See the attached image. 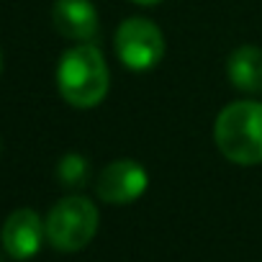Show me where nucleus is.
<instances>
[{"label": "nucleus", "instance_id": "nucleus-1", "mask_svg": "<svg viewBox=\"0 0 262 262\" xmlns=\"http://www.w3.org/2000/svg\"><path fill=\"white\" fill-rule=\"evenodd\" d=\"M108 85L111 72L95 44H77L62 54L57 67V88L72 108H95L108 95Z\"/></svg>", "mask_w": 262, "mask_h": 262}, {"label": "nucleus", "instance_id": "nucleus-2", "mask_svg": "<svg viewBox=\"0 0 262 262\" xmlns=\"http://www.w3.org/2000/svg\"><path fill=\"white\" fill-rule=\"evenodd\" d=\"M213 139L219 152L242 167L262 162V103L259 100H234L229 103L213 123Z\"/></svg>", "mask_w": 262, "mask_h": 262}, {"label": "nucleus", "instance_id": "nucleus-3", "mask_svg": "<svg viewBox=\"0 0 262 262\" xmlns=\"http://www.w3.org/2000/svg\"><path fill=\"white\" fill-rule=\"evenodd\" d=\"M98 208L85 195H67L57 201L44 221L47 239L59 252H80L98 231Z\"/></svg>", "mask_w": 262, "mask_h": 262}, {"label": "nucleus", "instance_id": "nucleus-4", "mask_svg": "<svg viewBox=\"0 0 262 262\" xmlns=\"http://www.w3.org/2000/svg\"><path fill=\"white\" fill-rule=\"evenodd\" d=\"M116 54L123 67L147 72L165 57V36L149 18H126L116 31Z\"/></svg>", "mask_w": 262, "mask_h": 262}, {"label": "nucleus", "instance_id": "nucleus-5", "mask_svg": "<svg viewBox=\"0 0 262 262\" xmlns=\"http://www.w3.org/2000/svg\"><path fill=\"white\" fill-rule=\"evenodd\" d=\"M147 185H149V175L142 162L113 160L100 170L95 180V193L103 203L126 206V203H134L137 198H142Z\"/></svg>", "mask_w": 262, "mask_h": 262}, {"label": "nucleus", "instance_id": "nucleus-6", "mask_svg": "<svg viewBox=\"0 0 262 262\" xmlns=\"http://www.w3.org/2000/svg\"><path fill=\"white\" fill-rule=\"evenodd\" d=\"M47 236V226L31 208H16L0 231V242L8 257L13 259H29L41 249V242Z\"/></svg>", "mask_w": 262, "mask_h": 262}, {"label": "nucleus", "instance_id": "nucleus-7", "mask_svg": "<svg viewBox=\"0 0 262 262\" xmlns=\"http://www.w3.org/2000/svg\"><path fill=\"white\" fill-rule=\"evenodd\" d=\"M52 21L64 39L80 44H90L100 29L98 11L90 0H57L52 6Z\"/></svg>", "mask_w": 262, "mask_h": 262}, {"label": "nucleus", "instance_id": "nucleus-8", "mask_svg": "<svg viewBox=\"0 0 262 262\" xmlns=\"http://www.w3.org/2000/svg\"><path fill=\"white\" fill-rule=\"evenodd\" d=\"M226 75L236 90L259 93L262 90V49L257 47H239L226 59Z\"/></svg>", "mask_w": 262, "mask_h": 262}, {"label": "nucleus", "instance_id": "nucleus-9", "mask_svg": "<svg viewBox=\"0 0 262 262\" xmlns=\"http://www.w3.org/2000/svg\"><path fill=\"white\" fill-rule=\"evenodd\" d=\"M90 165L82 155H64L57 165V178L64 188H80L88 183Z\"/></svg>", "mask_w": 262, "mask_h": 262}, {"label": "nucleus", "instance_id": "nucleus-10", "mask_svg": "<svg viewBox=\"0 0 262 262\" xmlns=\"http://www.w3.org/2000/svg\"><path fill=\"white\" fill-rule=\"evenodd\" d=\"M131 3H137V6H157V3H162V0H131Z\"/></svg>", "mask_w": 262, "mask_h": 262}, {"label": "nucleus", "instance_id": "nucleus-11", "mask_svg": "<svg viewBox=\"0 0 262 262\" xmlns=\"http://www.w3.org/2000/svg\"><path fill=\"white\" fill-rule=\"evenodd\" d=\"M0 72H3V54H0Z\"/></svg>", "mask_w": 262, "mask_h": 262}]
</instances>
